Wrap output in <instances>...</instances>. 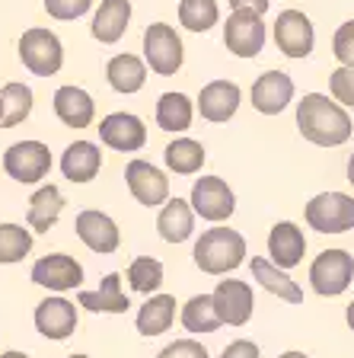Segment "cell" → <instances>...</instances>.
<instances>
[{
  "mask_svg": "<svg viewBox=\"0 0 354 358\" xmlns=\"http://www.w3.org/2000/svg\"><path fill=\"white\" fill-rule=\"evenodd\" d=\"M185 61V48L179 32L170 22H154L144 29V64L160 77H172Z\"/></svg>",
  "mask_w": 354,
  "mask_h": 358,
  "instance_id": "5",
  "label": "cell"
},
{
  "mask_svg": "<svg viewBox=\"0 0 354 358\" xmlns=\"http://www.w3.org/2000/svg\"><path fill=\"white\" fill-rule=\"evenodd\" d=\"M89 7H93V0H45V13L61 22L80 20L89 13Z\"/></svg>",
  "mask_w": 354,
  "mask_h": 358,
  "instance_id": "37",
  "label": "cell"
},
{
  "mask_svg": "<svg viewBox=\"0 0 354 358\" xmlns=\"http://www.w3.org/2000/svg\"><path fill=\"white\" fill-rule=\"evenodd\" d=\"M105 77H109V87L121 96H131L138 90H144L147 83V64L138 58V55H115V58L105 64Z\"/></svg>",
  "mask_w": 354,
  "mask_h": 358,
  "instance_id": "27",
  "label": "cell"
},
{
  "mask_svg": "<svg viewBox=\"0 0 354 358\" xmlns=\"http://www.w3.org/2000/svg\"><path fill=\"white\" fill-rule=\"evenodd\" d=\"M221 20L217 0H179V22L189 32H207Z\"/></svg>",
  "mask_w": 354,
  "mask_h": 358,
  "instance_id": "32",
  "label": "cell"
},
{
  "mask_svg": "<svg viewBox=\"0 0 354 358\" xmlns=\"http://www.w3.org/2000/svg\"><path fill=\"white\" fill-rule=\"evenodd\" d=\"M249 268H252V278H256V282L262 285L268 294H274V298H281V301H288V304H300V301H303V288L288 275V272H284V268L274 266L272 259L252 256Z\"/></svg>",
  "mask_w": 354,
  "mask_h": 358,
  "instance_id": "24",
  "label": "cell"
},
{
  "mask_svg": "<svg viewBox=\"0 0 354 358\" xmlns=\"http://www.w3.org/2000/svg\"><path fill=\"white\" fill-rule=\"evenodd\" d=\"M348 182H351V186H354V154L348 157Z\"/></svg>",
  "mask_w": 354,
  "mask_h": 358,
  "instance_id": "43",
  "label": "cell"
},
{
  "mask_svg": "<svg viewBox=\"0 0 354 358\" xmlns=\"http://www.w3.org/2000/svg\"><path fill=\"white\" fill-rule=\"evenodd\" d=\"M0 96H3V109H7L3 112V128H13L32 115V103H36L32 87H26V83H7V87L0 90Z\"/></svg>",
  "mask_w": 354,
  "mask_h": 358,
  "instance_id": "34",
  "label": "cell"
},
{
  "mask_svg": "<svg viewBox=\"0 0 354 358\" xmlns=\"http://www.w3.org/2000/svg\"><path fill=\"white\" fill-rule=\"evenodd\" d=\"M265 20L252 10H233L223 22V45L236 58H256L265 48Z\"/></svg>",
  "mask_w": 354,
  "mask_h": 358,
  "instance_id": "8",
  "label": "cell"
},
{
  "mask_svg": "<svg viewBox=\"0 0 354 358\" xmlns=\"http://www.w3.org/2000/svg\"><path fill=\"white\" fill-rule=\"evenodd\" d=\"M272 32H274V45H278L281 55H288L294 61H303L313 55L316 32H313V22L303 10H281Z\"/></svg>",
  "mask_w": 354,
  "mask_h": 358,
  "instance_id": "9",
  "label": "cell"
},
{
  "mask_svg": "<svg viewBox=\"0 0 354 358\" xmlns=\"http://www.w3.org/2000/svg\"><path fill=\"white\" fill-rule=\"evenodd\" d=\"M192 211L211 224L227 221L236 211V195L221 176H201L192 186Z\"/></svg>",
  "mask_w": 354,
  "mask_h": 358,
  "instance_id": "10",
  "label": "cell"
},
{
  "mask_svg": "<svg viewBox=\"0 0 354 358\" xmlns=\"http://www.w3.org/2000/svg\"><path fill=\"white\" fill-rule=\"evenodd\" d=\"M54 115L67 128H89L96 119V103L83 87L67 83V87H58V93H54Z\"/></svg>",
  "mask_w": 354,
  "mask_h": 358,
  "instance_id": "20",
  "label": "cell"
},
{
  "mask_svg": "<svg viewBox=\"0 0 354 358\" xmlns=\"http://www.w3.org/2000/svg\"><path fill=\"white\" fill-rule=\"evenodd\" d=\"M99 141L118 154H138L147 144V128L134 112H112L99 122Z\"/></svg>",
  "mask_w": 354,
  "mask_h": 358,
  "instance_id": "13",
  "label": "cell"
},
{
  "mask_svg": "<svg viewBox=\"0 0 354 358\" xmlns=\"http://www.w3.org/2000/svg\"><path fill=\"white\" fill-rule=\"evenodd\" d=\"M211 298H214L221 323H227V327H246L249 317H252V310H256L252 285L239 282V278H223V282H217V288H214Z\"/></svg>",
  "mask_w": 354,
  "mask_h": 358,
  "instance_id": "12",
  "label": "cell"
},
{
  "mask_svg": "<svg viewBox=\"0 0 354 358\" xmlns=\"http://www.w3.org/2000/svg\"><path fill=\"white\" fill-rule=\"evenodd\" d=\"M32 282L64 294V291L83 288V266L67 253H48L32 266Z\"/></svg>",
  "mask_w": 354,
  "mask_h": 358,
  "instance_id": "14",
  "label": "cell"
},
{
  "mask_svg": "<svg viewBox=\"0 0 354 358\" xmlns=\"http://www.w3.org/2000/svg\"><path fill=\"white\" fill-rule=\"evenodd\" d=\"M176 320V298L172 294H150L144 307L138 310V333L140 336H160Z\"/></svg>",
  "mask_w": 354,
  "mask_h": 358,
  "instance_id": "28",
  "label": "cell"
},
{
  "mask_svg": "<svg viewBox=\"0 0 354 358\" xmlns=\"http://www.w3.org/2000/svg\"><path fill=\"white\" fill-rule=\"evenodd\" d=\"M77 304L93 310V313H125L128 307H131V301H128V294L121 291V275H118V272H109V275L99 282L96 291L80 288Z\"/></svg>",
  "mask_w": 354,
  "mask_h": 358,
  "instance_id": "23",
  "label": "cell"
},
{
  "mask_svg": "<svg viewBox=\"0 0 354 358\" xmlns=\"http://www.w3.org/2000/svg\"><path fill=\"white\" fill-rule=\"evenodd\" d=\"M128 22H131V0H103L93 16V38L103 45H115L118 38L128 32Z\"/></svg>",
  "mask_w": 354,
  "mask_h": 358,
  "instance_id": "21",
  "label": "cell"
},
{
  "mask_svg": "<svg viewBox=\"0 0 354 358\" xmlns=\"http://www.w3.org/2000/svg\"><path fill=\"white\" fill-rule=\"evenodd\" d=\"M332 55L341 67H354V20L341 22L332 36Z\"/></svg>",
  "mask_w": 354,
  "mask_h": 358,
  "instance_id": "38",
  "label": "cell"
},
{
  "mask_svg": "<svg viewBox=\"0 0 354 358\" xmlns=\"http://www.w3.org/2000/svg\"><path fill=\"white\" fill-rule=\"evenodd\" d=\"M230 10H252V13H265L272 0H227Z\"/></svg>",
  "mask_w": 354,
  "mask_h": 358,
  "instance_id": "41",
  "label": "cell"
},
{
  "mask_svg": "<svg viewBox=\"0 0 354 358\" xmlns=\"http://www.w3.org/2000/svg\"><path fill=\"white\" fill-rule=\"evenodd\" d=\"M345 320H348V327L354 329V301H351V304H348V310H345Z\"/></svg>",
  "mask_w": 354,
  "mask_h": 358,
  "instance_id": "42",
  "label": "cell"
},
{
  "mask_svg": "<svg viewBox=\"0 0 354 358\" xmlns=\"http://www.w3.org/2000/svg\"><path fill=\"white\" fill-rule=\"evenodd\" d=\"M192 256L205 275H227L246 262V237L233 227H211L195 240Z\"/></svg>",
  "mask_w": 354,
  "mask_h": 358,
  "instance_id": "2",
  "label": "cell"
},
{
  "mask_svg": "<svg viewBox=\"0 0 354 358\" xmlns=\"http://www.w3.org/2000/svg\"><path fill=\"white\" fill-rule=\"evenodd\" d=\"M3 170L22 186H36L52 170V150L42 141H16L3 154Z\"/></svg>",
  "mask_w": 354,
  "mask_h": 358,
  "instance_id": "7",
  "label": "cell"
},
{
  "mask_svg": "<svg viewBox=\"0 0 354 358\" xmlns=\"http://www.w3.org/2000/svg\"><path fill=\"white\" fill-rule=\"evenodd\" d=\"M156 358H211V355H207V349L198 339H176V343H170Z\"/></svg>",
  "mask_w": 354,
  "mask_h": 358,
  "instance_id": "39",
  "label": "cell"
},
{
  "mask_svg": "<svg viewBox=\"0 0 354 358\" xmlns=\"http://www.w3.org/2000/svg\"><path fill=\"white\" fill-rule=\"evenodd\" d=\"M303 253H307V237L294 221H278L268 231V256L278 268L284 272L297 268L303 262Z\"/></svg>",
  "mask_w": 354,
  "mask_h": 358,
  "instance_id": "19",
  "label": "cell"
},
{
  "mask_svg": "<svg viewBox=\"0 0 354 358\" xmlns=\"http://www.w3.org/2000/svg\"><path fill=\"white\" fill-rule=\"evenodd\" d=\"M179 320H182V327L189 333H214L221 327V317H217V307L211 294H195V298L185 301Z\"/></svg>",
  "mask_w": 354,
  "mask_h": 358,
  "instance_id": "31",
  "label": "cell"
},
{
  "mask_svg": "<svg viewBox=\"0 0 354 358\" xmlns=\"http://www.w3.org/2000/svg\"><path fill=\"white\" fill-rule=\"evenodd\" d=\"M32 231L22 224H0V266L20 262L32 253Z\"/></svg>",
  "mask_w": 354,
  "mask_h": 358,
  "instance_id": "33",
  "label": "cell"
},
{
  "mask_svg": "<svg viewBox=\"0 0 354 358\" xmlns=\"http://www.w3.org/2000/svg\"><path fill=\"white\" fill-rule=\"evenodd\" d=\"M278 358H310V355H307V352H284V355H278Z\"/></svg>",
  "mask_w": 354,
  "mask_h": 358,
  "instance_id": "44",
  "label": "cell"
},
{
  "mask_svg": "<svg viewBox=\"0 0 354 358\" xmlns=\"http://www.w3.org/2000/svg\"><path fill=\"white\" fill-rule=\"evenodd\" d=\"M252 109L262 115H281L294 99V80L284 71H265L249 90Z\"/></svg>",
  "mask_w": 354,
  "mask_h": 358,
  "instance_id": "17",
  "label": "cell"
},
{
  "mask_svg": "<svg viewBox=\"0 0 354 358\" xmlns=\"http://www.w3.org/2000/svg\"><path fill=\"white\" fill-rule=\"evenodd\" d=\"M354 282V256L348 250H323L310 266V285L323 298H339Z\"/></svg>",
  "mask_w": 354,
  "mask_h": 358,
  "instance_id": "6",
  "label": "cell"
},
{
  "mask_svg": "<svg viewBox=\"0 0 354 358\" xmlns=\"http://www.w3.org/2000/svg\"><path fill=\"white\" fill-rule=\"evenodd\" d=\"M125 182L131 189V195L144 205V208H156L170 201V179L160 166H154L150 160L134 157L131 164L125 166Z\"/></svg>",
  "mask_w": 354,
  "mask_h": 358,
  "instance_id": "11",
  "label": "cell"
},
{
  "mask_svg": "<svg viewBox=\"0 0 354 358\" xmlns=\"http://www.w3.org/2000/svg\"><path fill=\"white\" fill-rule=\"evenodd\" d=\"M303 217L316 234H348L354 231V199L348 192H319L310 199Z\"/></svg>",
  "mask_w": 354,
  "mask_h": 358,
  "instance_id": "4",
  "label": "cell"
},
{
  "mask_svg": "<svg viewBox=\"0 0 354 358\" xmlns=\"http://www.w3.org/2000/svg\"><path fill=\"white\" fill-rule=\"evenodd\" d=\"M329 93L339 106L345 109H354V67H335L329 74Z\"/></svg>",
  "mask_w": 354,
  "mask_h": 358,
  "instance_id": "36",
  "label": "cell"
},
{
  "mask_svg": "<svg viewBox=\"0 0 354 358\" xmlns=\"http://www.w3.org/2000/svg\"><path fill=\"white\" fill-rule=\"evenodd\" d=\"M258 355H262V352H258V345L252 343V339H233V343L221 352V358H258Z\"/></svg>",
  "mask_w": 354,
  "mask_h": 358,
  "instance_id": "40",
  "label": "cell"
},
{
  "mask_svg": "<svg viewBox=\"0 0 354 358\" xmlns=\"http://www.w3.org/2000/svg\"><path fill=\"white\" fill-rule=\"evenodd\" d=\"M0 358H32V355H26V352H3Z\"/></svg>",
  "mask_w": 354,
  "mask_h": 358,
  "instance_id": "45",
  "label": "cell"
},
{
  "mask_svg": "<svg viewBox=\"0 0 354 358\" xmlns=\"http://www.w3.org/2000/svg\"><path fill=\"white\" fill-rule=\"evenodd\" d=\"M67 358H89V355H67Z\"/></svg>",
  "mask_w": 354,
  "mask_h": 358,
  "instance_id": "47",
  "label": "cell"
},
{
  "mask_svg": "<svg viewBox=\"0 0 354 358\" xmlns=\"http://www.w3.org/2000/svg\"><path fill=\"white\" fill-rule=\"evenodd\" d=\"M239 103H243V93H239V87H236L233 80H211L201 87L198 99H195V106H198L201 119L205 122H214V125H221V122H230L236 115V109H239Z\"/></svg>",
  "mask_w": 354,
  "mask_h": 358,
  "instance_id": "16",
  "label": "cell"
},
{
  "mask_svg": "<svg viewBox=\"0 0 354 358\" xmlns=\"http://www.w3.org/2000/svg\"><path fill=\"white\" fill-rule=\"evenodd\" d=\"M192 119H195V103L185 93H172L170 90V93H163L156 99V125L163 131L182 134V131H189Z\"/></svg>",
  "mask_w": 354,
  "mask_h": 358,
  "instance_id": "29",
  "label": "cell"
},
{
  "mask_svg": "<svg viewBox=\"0 0 354 358\" xmlns=\"http://www.w3.org/2000/svg\"><path fill=\"white\" fill-rule=\"evenodd\" d=\"M77 307L74 301L61 298V294H54V298H45L42 304L36 307V329L45 336V339H54V343H61V339H67V336L77 329Z\"/></svg>",
  "mask_w": 354,
  "mask_h": 358,
  "instance_id": "18",
  "label": "cell"
},
{
  "mask_svg": "<svg viewBox=\"0 0 354 358\" xmlns=\"http://www.w3.org/2000/svg\"><path fill=\"white\" fill-rule=\"evenodd\" d=\"M163 160H166V170L176 173V176H195L205 166L207 154L201 148V141H195V138H176V141L166 144Z\"/></svg>",
  "mask_w": 354,
  "mask_h": 358,
  "instance_id": "30",
  "label": "cell"
},
{
  "mask_svg": "<svg viewBox=\"0 0 354 358\" xmlns=\"http://www.w3.org/2000/svg\"><path fill=\"white\" fill-rule=\"evenodd\" d=\"M128 285H131V291L150 298L163 285V262L154 259V256H138V259H131V266H128Z\"/></svg>",
  "mask_w": 354,
  "mask_h": 358,
  "instance_id": "35",
  "label": "cell"
},
{
  "mask_svg": "<svg viewBox=\"0 0 354 358\" xmlns=\"http://www.w3.org/2000/svg\"><path fill=\"white\" fill-rule=\"evenodd\" d=\"M297 128L316 148H341L351 141L354 131L348 109L325 93H303V99L297 103Z\"/></svg>",
  "mask_w": 354,
  "mask_h": 358,
  "instance_id": "1",
  "label": "cell"
},
{
  "mask_svg": "<svg viewBox=\"0 0 354 358\" xmlns=\"http://www.w3.org/2000/svg\"><path fill=\"white\" fill-rule=\"evenodd\" d=\"M61 211H64V195L54 182L48 186H38L29 199V211H26V221H29V231L36 234H48L58 224Z\"/></svg>",
  "mask_w": 354,
  "mask_h": 358,
  "instance_id": "25",
  "label": "cell"
},
{
  "mask_svg": "<svg viewBox=\"0 0 354 358\" xmlns=\"http://www.w3.org/2000/svg\"><path fill=\"white\" fill-rule=\"evenodd\" d=\"M3 112L7 109H3V96H0V125H3Z\"/></svg>",
  "mask_w": 354,
  "mask_h": 358,
  "instance_id": "46",
  "label": "cell"
},
{
  "mask_svg": "<svg viewBox=\"0 0 354 358\" xmlns=\"http://www.w3.org/2000/svg\"><path fill=\"white\" fill-rule=\"evenodd\" d=\"M74 231H77V237H80V243L87 246V250H93V253H99V256H109L121 246L118 224L99 208L80 211L77 221H74Z\"/></svg>",
  "mask_w": 354,
  "mask_h": 358,
  "instance_id": "15",
  "label": "cell"
},
{
  "mask_svg": "<svg viewBox=\"0 0 354 358\" xmlns=\"http://www.w3.org/2000/svg\"><path fill=\"white\" fill-rule=\"evenodd\" d=\"M103 170V150L93 141H74L61 154V173L71 182H89Z\"/></svg>",
  "mask_w": 354,
  "mask_h": 358,
  "instance_id": "22",
  "label": "cell"
},
{
  "mask_svg": "<svg viewBox=\"0 0 354 358\" xmlns=\"http://www.w3.org/2000/svg\"><path fill=\"white\" fill-rule=\"evenodd\" d=\"M156 231L166 243H185V240L195 234V211L192 201L185 199H170L160 208V217H156Z\"/></svg>",
  "mask_w": 354,
  "mask_h": 358,
  "instance_id": "26",
  "label": "cell"
},
{
  "mask_svg": "<svg viewBox=\"0 0 354 358\" xmlns=\"http://www.w3.org/2000/svg\"><path fill=\"white\" fill-rule=\"evenodd\" d=\"M20 61L36 77H54L64 64V45L52 29L32 26L20 38Z\"/></svg>",
  "mask_w": 354,
  "mask_h": 358,
  "instance_id": "3",
  "label": "cell"
}]
</instances>
